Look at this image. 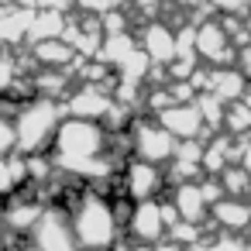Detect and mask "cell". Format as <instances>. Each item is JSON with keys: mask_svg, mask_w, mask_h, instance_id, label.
<instances>
[{"mask_svg": "<svg viewBox=\"0 0 251 251\" xmlns=\"http://www.w3.org/2000/svg\"><path fill=\"white\" fill-rule=\"evenodd\" d=\"M217 11H227V14H248V0H210Z\"/></svg>", "mask_w": 251, "mask_h": 251, "instance_id": "obj_27", "label": "cell"}, {"mask_svg": "<svg viewBox=\"0 0 251 251\" xmlns=\"http://www.w3.org/2000/svg\"><path fill=\"white\" fill-rule=\"evenodd\" d=\"M66 107L52 97H35L25 103V110L14 117V127H18V151L21 155H38V151H52L49 145L55 141V131L59 124L66 121Z\"/></svg>", "mask_w": 251, "mask_h": 251, "instance_id": "obj_2", "label": "cell"}, {"mask_svg": "<svg viewBox=\"0 0 251 251\" xmlns=\"http://www.w3.org/2000/svg\"><path fill=\"white\" fill-rule=\"evenodd\" d=\"M224 131H230L234 138H244L251 131V107L244 100H234L227 103V121H224Z\"/></svg>", "mask_w": 251, "mask_h": 251, "instance_id": "obj_21", "label": "cell"}, {"mask_svg": "<svg viewBox=\"0 0 251 251\" xmlns=\"http://www.w3.org/2000/svg\"><path fill=\"white\" fill-rule=\"evenodd\" d=\"M244 28H248V31H251V18H248V25H244Z\"/></svg>", "mask_w": 251, "mask_h": 251, "instance_id": "obj_33", "label": "cell"}, {"mask_svg": "<svg viewBox=\"0 0 251 251\" xmlns=\"http://www.w3.org/2000/svg\"><path fill=\"white\" fill-rule=\"evenodd\" d=\"M141 49L151 55V62L155 66H169L176 55H179V45H176V31L172 28H165L162 21H151L148 28H145V35H141Z\"/></svg>", "mask_w": 251, "mask_h": 251, "instance_id": "obj_12", "label": "cell"}, {"mask_svg": "<svg viewBox=\"0 0 251 251\" xmlns=\"http://www.w3.org/2000/svg\"><path fill=\"white\" fill-rule=\"evenodd\" d=\"M76 0H38V7H49V11H69Z\"/></svg>", "mask_w": 251, "mask_h": 251, "instance_id": "obj_29", "label": "cell"}, {"mask_svg": "<svg viewBox=\"0 0 251 251\" xmlns=\"http://www.w3.org/2000/svg\"><path fill=\"white\" fill-rule=\"evenodd\" d=\"M210 217H213V224H217L220 230L237 234V230L251 227V203H248L244 196H224L220 203L210 206Z\"/></svg>", "mask_w": 251, "mask_h": 251, "instance_id": "obj_11", "label": "cell"}, {"mask_svg": "<svg viewBox=\"0 0 251 251\" xmlns=\"http://www.w3.org/2000/svg\"><path fill=\"white\" fill-rule=\"evenodd\" d=\"M38 7H4L0 11V45H18L21 38H28V28L35 21Z\"/></svg>", "mask_w": 251, "mask_h": 251, "instance_id": "obj_15", "label": "cell"}, {"mask_svg": "<svg viewBox=\"0 0 251 251\" xmlns=\"http://www.w3.org/2000/svg\"><path fill=\"white\" fill-rule=\"evenodd\" d=\"M200 251H251L244 241H237V237H230V234H224V237H217V241H210V244H203Z\"/></svg>", "mask_w": 251, "mask_h": 251, "instance_id": "obj_24", "label": "cell"}, {"mask_svg": "<svg viewBox=\"0 0 251 251\" xmlns=\"http://www.w3.org/2000/svg\"><path fill=\"white\" fill-rule=\"evenodd\" d=\"M220 182H224L227 196H248L251 193V172L244 165H227L220 172Z\"/></svg>", "mask_w": 251, "mask_h": 251, "instance_id": "obj_22", "label": "cell"}, {"mask_svg": "<svg viewBox=\"0 0 251 251\" xmlns=\"http://www.w3.org/2000/svg\"><path fill=\"white\" fill-rule=\"evenodd\" d=\"M172 203H176V210H179L182 220L203 224V220L210 217V200H206V193H203V182H196V179L179 182V186L172 189Z\"/></svg>", "mask_w": 251, "mask_h": 251, "instance_id": "obj_10", "label": "cell"}, {"mask_svg": "<svg viewBox=\"0 0 251 251\" xmlns=\"http://www.w3.org/2000/svg\"><path fill=\"white\" fill-rule=\"evenodd\" d=\"M0 213H4V206H0Z\"/></svg>", "mask_w": 251, "mask_h": 251, "instance_id": "obj_34", "label": "cell"}, {"mask_svg": "<svg viewBox=\"0 0 251 251\" xmlns=\"http://www.w3.org/2000/svg\"><path fill=\"white\" fill-rule=\"evenodd\" d=\"M66 11H49V7H38L35 11V21L28 28V42H45V38H62L66 31Z\"/></svg>", "mask_w": 251, "mask_h": 251, "instance_id": "obj_17", "label": "cell"}, {"mask_svg": "<svg viewBox=\"0 0 251 251\" xmlns=\"http://www.w3.org/2000/svg\"><path fill=\"white\" fill-rule=\"evenodd\" d=\"M14 79H18V66H14L11 59L0 55V93L11 90V83H14Z\"/></svg>", "mask_w": 251, "mask_h": 251, "instance_id": "obj_26", "label": "cell"}, {"mask_svg": "<svg viewBox=\"0 0 251 251\" xmlns=\"http://www.w3.org/2000/svg\"><path fill=\"white\" fill-rule=\"evenodd\" d=\"M73 86V73L69 69H59V66H42V73L35 76V90L42 97H66Z\"/></svg>", "mask_w": 251, "mask_h": 251, "instance_id": "obj_18", "label": "cell"}, {"mask_svg": "<svg viewBox=\"0 0 251 251\" xmlns=\"http://www.w3.org/2000/svg\"><path fill=\"white\" fill-rule=\"evenodd\" d=\"M134 7H138L141 14H148V18H151V14L158 11V0H134Z\"/></svg>", "mask_w": 251, "mask_h": 251, "instance_id": "obj_30", "label": "cell"}, {"mask_svg": "<svg viewBox=\"0 0 251 251\" xmlns=\"http://www.w3.org/2000/svg\"><path fill=\"white\" fill-rule=\"evenodd\" d=\"M121 182H124V193H127L134 203H141V200H155L158 189H165L169 176H162V169H158L155 162H148V158H131V162L124 165Z\"/></svg>", "mask_w": 251, "mask_h": 251, "instance_id": "obj_5", "label": "cell"}, {"mask_svg": "<svg viewBox=\"0 0 251 251\" xmlns=\"http://www.w3.org/2000/svg\"><path fill=\"white\" fill-rule=\"evenodd\" d=\"M210 93H217L224 103H234L248 93V73L244 69H230V66H213L210 69Z\"/></svg>", "mask_w": 251, "mask_h": 251, "instance_id": "obj_14", "label": "cell"}, {"mask_svg": "<svg viewBox=\"0 0 251 251\" xmlns=\"http://www.w3.org/2000/svg\"><path fill=\"white\" fill-rule=\"evenodd\" d=\"M131 237L134 241H162V234H169V217H165V203L158 200H141L131 213V224H127Z\"/></svg>", "mask_w": 251, "mask_h": 251, "instance_id": "obj_7", "label": "cell"}, {"mask_svg": "<svg viewBox=\"0 0 251 251\" xmlns=\"http://www.w3.org/2000/svg\"><path fill=\"white\" fill-rule=\"evenodd\" d=\"M28 248L31 251H83V244L76 237L73 210L59 200L52 206H45L42 217L35 220V227L28 230Z\"/></svg>", "mask_w": 251, "mask_h": 251, "instance_id": "obj_3", "label": "cell"}, {"mask_svg": "<svg viewBox=\"0 0 251 251\" xmlns=\"http://www.w3.org/2000/svg\"><path fill=\"white\" fill-rule=\"evenodd\" d=\"M131 148L138 158H148L155 165H169L176 158L179 138L158 121V117H141L131 124Z\"/></svg>", "mask_w": 251, "mask_h": 251, "instance_id": "obj_4", "label": "cell"}, {"mask_svg": "<svg viewBox=\"0 0 251 251\" xmlns=\"http://www.w3.org/2000/svg\"><path fill=\"white\" fill-rule=\"evenodd\" d=\"M11 151H18V127L11 117L0 114V155H11Z\"/></svg>", "mask_w": 251, "mask_h": 251, "instance_id": "obj_23", "label": "cell"}, {"mask_svg": "<svg viewBox=\"0 0 251 251\" xmlns=\"http://www.w3.org/2000/svg\"><path fill=\"white\" fill-rule=\"evenodd\" d=\"M31 182L28 172V155L11 151V155H0V200H11L18 189H25Z\"/></svg>", "mask_w": 251, "mask_h": 251, "instance_id": "obj_13", "label": "cell"}, {"mask_svg": "<svg viewBox=\"0 0 251 251\" xmlns=\"http://www.w3.org/2000/svg\"><path fill=\"white\" fill-rule=\"evenodd\" d=\"M131 52H134V38H131L127 31H121V35H107V38H103V49H100V55H97V59L117 69Z\"/></svg>", "mask_w": 251, "mask_h": 251, "instance_id": "obj_19", "label": "cell"}, {"mask_svg": "<svg viewBox=\"0 0 251 251\" xmlns=\"http://www.w3.org/2000/svg\"><path fill=\"white\" fill-rule=\"evenodd\" d=\"M79 4V11H86V14H107V11H114L117 7V0H76Z\"/></svg>", "mask_w": 251, "mask_h": 251, "instance_id": "obj_25", "label": "cell"}, {"mask_svg": "<svg viewBox=\"0 0 251 251\" xmlns=\"http://www.w3.org/2000/svg\"><path fill=\"white\" fill-rule=\"evenodd\" d=\"M151 251H186V244H179L176 237H165V241H155Z\"/></svg>", "mask_w": 251, "mask_h": 251, "instance_id": "obj_28", "label": "cell"}, {"mask_svg": "<svg viewBox=\"0 0 251 251\" xmlns=\"http://www.w3.org/2000/svg\"><path fill=\"white\" fill-rule=\"evenodd\" d=\"M35 62H42V66H59V69H69L73 62H76V49L66 42V38H45V42H35Z\"/></svg>", "mask_w": 251, "mask_h": 251, "instance_id": "obj_16", "label": "cell"}, {"mask_svg": "<svg viewBox=\"0 0 251 251\" xmlns=\"http://www.w3.org/2000/svg\"><path fill=\"white\" fill-rule=\"evenodd\" d=\"M117 4H134V0H117Z\"/></svg>", "mask_w": 251, "mask_h": 251, "instance_id": "obj_32", "label": "cell"}, {"mask_svg": "<svg viewBox=\"0 0 251 251\" xmlns=\"http://www.w3.org/2000/svg\"><path fill=\"white\" fill-rule=\"evenodd\" d=\"M196 103H200V110H203V121H206V131H220L224 127V121H227V103L217 97V93H203V97H196Z\"/></svg>", "mask_w": 251, "mask_h": 251, "instance_id": "obj_20", "label": "cell"}, {"mask_svg": "<svg viewBox=\"0 0 251 251\" xmlns=\"http://www.w3.org/2000/svg\"><path fill=\"white\" fill-rule=\"evenodd\" d=\"M241 165L251 172V141H244V155H241Z\"/></svg>", "mask_w": 251, "mask_h": 251, "instance_id": "obj_31", "label": "cell"}, {"mask_svg": "<svg viewBox=\"0 0 251 251\" xmlns=\"http://www.w3.org/2000/svg\"><path fill=\"white\" fill-rule=\"evenodd\" d=\"M66 206L73 210V224H76V237H79L83 251H110L121 241L124 224L114 210V200H107L100 193H79Z\"/></svg>", "mask_w": 251, "mask_h": 251, "instance_id": "obj_1", "label": "cell"}, {"mask_svg": "<svg viewBox=\"0 0 251 251\" xmlns=\"http://www.w3.org/2000/svg\"><path fill=\"white\" fill-rule=\"evenodd\" d=\"M117 97H110V90L103 83H83L76 93H69L66 110L73 117H90V121H107V114L114 110Z\"/></svg>", "mask_w": 251, "mask_h": 251, "instance_id": "obj_6", "label": "cell"}, {"mask_svg": "<svg viewBox=\"0 0 251 251\" xmlns=\"http://www.w3.org/2000/svg\"><path fill=\"white\" fill-rule=\"evenodd\" d=\"M196 52H200V59H206V62H220V66H227V62H234V45H230V31L220 25V21H203L200 28H196Z\"/></svg>", "mask_w": 251, "mask_h": 251, "instance_id": "obj_8", "label": "cell"}, {"mask_svg": "<svg viewBox=\"0 0 251 251\" xmlns=\"http://www.w3.org/2000/svg\"><path fill=\"white\" fill-rule=\"evenodd\" d=\"M179 141H186V138H200L203 131H206V121H203V110H200V103L193 100V103H172V107H165V110H158L155 114Z\"/></svg>", "mask_w": 251, "mask_h": 251, "instance_id": "obj_9", "label": "cell"}]
</instances>
